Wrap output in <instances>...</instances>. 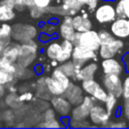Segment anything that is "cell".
I'll list each match as a JSON object with an SVG mask.
<instances>
[{
	"mask_svg": "<svg viewBox=\"0 0 129 129\" xmlns=\"http://www.w3.org/2000/svg\"><path fill=\"white\" fill-rule=\"evenodd\" d=\"M37 48H38L37 43L33 39L19 43L18 56L15 63L22 68L30 67L36 58Z\"/></svg>",
	"mask_w": 129,
	"mask_h": 129,
	"instance_id": "6da1fadb",
	"label": "cell"
},
{
	"mask_svg": "<svg viewBox=\"0 0 129 129\" xmlns=\"http://www.w3.org/2000/svg\"><path fill=\"white\" fill-rule=\"evenodd\" d=\"M74 45H81L92 50L98 51L100 47V39L98 32L94 29H89L87 31L78 32L76 31L72 39Z\"/></svg>",
	"mask_w": 129,
	"mask_h": 129,
	"instance_id": "7a4b0ae2",
	"label": "cell"
},
{
	"mask_svg": "<svg viewBox=\"0 0 129 129\" xmlns=\"http://www.w3.org/2000/svg\"><path fill=\"white\" fill-rule=\"evenodd\" d=\"M37 35V29L35 26L27 23H15L12 25L11 39L21 43L30 39H34Z\"/></svg>",
	"mask_w": 129,
	"mask_h": 129,
	"instance_id": "3957f363",
	"label": "cell"
},
{
	"mask_svg": "<svg viewBox=\"0 0 129 129\" xmlns=\"http://www.w3.org/2000/svg\"><path fill=\"white\" fill-rule=\"evenodd\" d=\"M71 58L75 63V67L78 72V70L88 61L97 59V51L81 45H74Z\"/></svg>",
	"mask_w": 129,
	"mask_h": 129,
	"instance_id": "277c9868",
	"label": "cell"
},
{
	"mask_svg": "<svg viewBox=\"0 0 129 129\" xmlns=\"http://www.w3.org/2000/svg\"><path fill=\"white\" fill-rule=\"evenodd\" d=\"M93 12L95 19L101 24L111 23L117 17L115 7L110 2H103L102 4L98 5Z\"/></svg>",
	"mask_w": 129,
	"mask_h": 129,
	"instance_id": "5b68a950",
	"label": "cell"
},
{
	"mask_svg": "<svg viewBox=\"0 0 129 129\" xmlns=\"http://www.w3.org/2000/svg\"><path fill=\"white\" fill-rule=\"evenodd\" d=\"M95 99L88 95V96H84L83 101L76 105L74 108H72L71 111V119H75V120H87L89 118V113L91 108L94 106L95 104Z\"/></svg>",
	"mask_w": 129,
	"mask_h": 129,
	"instance_id": "8992f818",
	"label": "cell"
},
{
	"mask_svg": "<svg viewBox=\"0 0 129 129\" xmlns=\"http://www.w3.org/2000/svg\"><path fill=\"white\" fill-rule=\"evenodd\" d=\"M123 47H124V41L120 38L114 37L113 39L100 44V47L98 49L99 56L102 57V59L115 57L117 53L123 49Z\"/></svg>",
	"mask_w": 129,
	"mask_h": 129,
	"instance_id": "52a82bcc",
	"label": "cell"
},
{
	"mask_svg": "<svg viewBox=\"0 0 129 129\" xmlns=\"http://www.w3.org/2000/svg\"><path fill=\"white\" fill-rule=\"evenodd\" d=\"M103 88L108 94H112L117 98L122 97V79L121 76L115 74L104 75L102 79Z\"/></svg>",
	"mask_w": 129,
	"mask_h": 129,
	"instance_id": "ba28073f",
	"label": "cell"
},
{
	"mask_svg": "<svg viewBox=\"0 0 129 129\" xmlns=\"http://www.w3.org/2000/svg\"><path fill=\"white\" fill-rule=\"evenodd\" d=\"M82 89L85 93L92 96L96 101L99 102H104L108 94L105 91V89L95 79L82 81Z\"/></svg>",
	"mask_w": 129,
	"mask_h": 129,
	"instance_id": "9c48e42d",
	"label": "cell"
},
{
	"mask_svg": "<svg viewBox=\"0 0 129 129\" xmlns=\"http://www.w3.org/2000/svg\"><path fill=\"white\" fill-rule=\"evenodd\" d=\"M110 117L111 116L108 114L105 107L97 104H94V106L91 108L89 113V118L91 123H93L94 126H99V127H106L110 121Z\"/></svg>",
	"mask_w": 129,
	"mask_h": 129,
	"instance_id": "30bf717a",
	"label": "cell"
},
{
	"mask_svg": "<svg viewBox=\"0 0 129 129\" xmlns=\"http://www.w3.org/2000/svg\"><path fill=\"white\" fill-rule=\"evenodd\" d=\"M110 32L116 38L125 39L129 37V19L126 17H116L111 22Z\"/></svg>",
	"mask_w": 129,
	"mask_h": 129,
	"instance_id": "8fae6325",
	"label": "cell"
},
{
	"mask_svg": "<svg viewBox=\"0 0 129 129\" xmlns=\"http://www.w3.org/2000/svg\"><path fill=\"white\" fill-rule=\"evenodd\" d=\"M101 68L104 75L109 74H115V75H123L125 69L123 61H120L119 59L115 57H109V58H103L101 62Z\"/></svg>",
	"mask_w": 129,
	"mask_h": 129,
	"instance_id": "7c38bea8",
	"label": "cell"
},
{
	"mask_svg": "<svg viewBox=\"0 0 129 129\" xmlns=\"http://www.w3.org/2000/svg\"><path fill=\"white\" fill-rule=\"evenodd\" d=\"M50 104L54 110L60 117L62 116H70L73 105L63 97V96H53L50 100Z\"/></svg>",
	"mask_w": 129,
	"mask_h": 129,
	"instance_id": "4fadbf2b",
	"label": "cell"
},
{
	"mask_svg": "<svg viewBox=\"0 0 129 129\" xmlns=\"http://www.w3.org/2000/svg\"><path fill=\"white\" fill-rule=\"evenodd\" d=\"M81 14H75L72 16V21H73V26L76 31L82 32V31H87L89 29L93 28V23L91 19L89 18V15L83 8L80 10Z\"/></svg>",
	"mask_w": 129,
	"mask_h": 129,
	"instance_id": "5bb4252c",
	"label": "cell"
},
{
	"mask_svg": "<svg viewBox=\"0 0 129 129\" xmlns=\"http://www.w3.org/2000/svg\"><path fill=\"white\" fill-rule=\"evenodd\" d=\"M61 96H63L73 106H76L83 101V89L77 84L71 82Z\"/></svg>",
	"mask_w": 129,
	"mask_h": 129,
	"instance_id": "9a60e30c",
	"label": "cell"
},
{
	"mask_svg": "<svg viewBox=\"0 0 129 129\" xmlns=\"http://www.w3.org/2000/svg\"><path fill=\"white\" fill-rule=\"evenodd\" d=\"M98 72V64L96 62L88 61L81 67L75 75V81H87L94 79L95 74Z\"/></svg>",
	"mask_w": 129,
	"mask_h": 129,
	"instance_id": "2e32d148",
	"label": "cell"
},
{
	"mask_svg": "<svg viewBox=\"0 0 129 129\" xmlns=\"http://www.w3.org/2000/svg\"><path fill=\"white\" fill-rule=\"evenodd\" d=\"M75 32H76V30L73 26L72 16H70V15L63 16V18L59 24V34L62 37V39H68V40L72 41Z\"/></svg>",
	"mask_w": 129,
	"mask_h": 129,
	"instance_id": "e0dca14e",
	"label": "cell"
},
{
	"mask_svg": "<svg viewBox=\"0 0 129 129\" xmlns=\"http://www.w3.org/2000/svg\"><path fill=\"white\" fill-rule=\"evenodd\" d=\"M18 50H19V43L14 41V42H9L2 50V54L1 57H3L4 59L8 60L9 62L15 63L17 56H18Z\"/></svg>",
	"mask_w": 129,
	"mask_h": 129,
	"instance_id": "ac0fdd59",
	"label": "cell"
},
{
	"mask_svg": "<svg viewBox=\"0 0 129 129\" xmlns=\"http://www.w3.org/2000/svg\"><path fill=\"white\" fill-rule=\"evenodd\" d=\"M73 47H74V44L71 40L63 39L60 42V52L56 58V61L57 62H63L66 60L71 59Z\"/></svg>",
	"mask_w": 129,
	"mask_h": 129,
	"instance_id": "d6986e66",
	"label": "cell"
},
{
	"mask_svg": "<svg viewBox=\"0 0 129 129\" xmlns=\"http://www.w3.org/2000/svg\"><path fill=\"white\" fill-rule=\"evenodd\" d=\"M44 83H45V86L51 96H60L66 91V89L51 77L44 78Z\"/></svg>",
	"mask_w": 129,
	"mask_h": 129,
	"instance_id": "ffe728a7",
	"label": "cell"
},
{
	"mask_svg": "<svg viewBox=\"0 0 129 129\" xmlns=\"http://www.w3.org/2000/svg\"><path fill=\"white\" fill-rule=\"evenodd\" d=\"M66 76H68L70 79H74L75 75L77 73V69L75 67V63L73 60H66L63 62H60V66L57 67Z\"/></svg>",
	"mask_w": 129,
	"mask_h": 129,
	"instance_id": "44dd1931",
	"label": "cell"
},
{
	"mask_svg": "<svg viewBox=\"0 0 129 129\" xmlns=\"http://www.w3.org/2000/svg\"><path fill=\"white\" fill-rule=\"evenodd\" d=\"M45 52H46V55L49 59L51 60H56L59 52H60V42L58 41H51L46 49H45Z\"/></svg>",
	"mask_w": 129,
	"mask_h": 129,
	"instance_id": "7402d4cb",
	"label": "cell"
},
{
	"mask_svg": "<svg viewBox=\"0 0 129 129\" xmlns=\"http://www.w3.org/2000/svg\"><path fill=\"white\" fill-rule=\"evenodd\" d=\"M16 16L15 10L0 4V22H9Z\"/></svg>",
	"mask_w": 129,
	"mask_h": 129,
	"instance_id": "603a6c76",
	"label": "cell"
},
{
	"mask_svg": "<svg viewBox=\"0 0 129 129\" xmlns=\"http://www.w3.org/2000/svg\"><path fill=\"white\" fill-rule=\"evenodd\" d=\"M51 78H53L55 81H57L64 89H67L68 88V86H69V84L71 83V79L68 77V76H66L57 67L52 71V73H51V76H50Z\"/></svg>",
	"mask_w": 129,
	"mask_h": 129,
	"instance_id": "cb8c5ba5",
	"label": "cell"
},
{
	"mask_svg": "<svg viewBox=\"0 0 129 129\" xmlns=\"http://www.w3.org/2000/svg\"><path fill=\"white\" fill-rule=\"evenodd\" d=\"M117 100L118 98L115 97L112 94H107V97L105 99V101L103 102L105 104V109L108 112V114L110 116H112L115 112H116V107H117Z\"/></svg>",
	"mask_w": 129,
	"mask_h": 129,
	"instance_id": "d4e9b609",
	"label": "cell"
},
{
	"mask_svg": "<svg viewBox=\"0 0 129 129\" xmlns=\"http://www.w3.org/2000/svg\"><path fill=\"white\" fill-rule=\"evenodd\" d=\"M114 7L117 17H126L129 12V0H117Z\"/></svg>",
	"mask_w": 129,
	"mask_h": 129,
	"instance_id": "484cf974",
	"label": "cell"
},
{
	"mask_svg": "<svg viewBox=\"0 0 129 129\" xmlns=\"http://www.w3.org/2000/svg\"><path fill=\"white\" fill-rule=\"evenodd\" d=\"M16 77L14 74L8 73L0 69V85L1 86H11L16 82Z\"/></svg>",
	"mask_w": 129,
	"mask_h": 129,
	"instance_id": "4316f807",
	"label": "cell"
},
{
	"mask_svg": "<svg viewBox=\"0 0 129 129\" xmlns=\"http://www.w3.org/2000/svg\"><path fill=\"white\" fill-rule=\"evenodd\" d=\"M14 2V10L18 12H22L25 9H28L34 5L33 0H13Z\"/></svg>",
	"mask_w": 129,
	"mask_h": 129,
	"instance_id": "83f0119b",
	"label": "cell"
},
{
	"mask_svg": "<svg viewBox=\"0 0 129 129\" xmlns=\"http://www.w3.org/2000/svg\"><path fill=\"white\" fill-rule=\"evenodd\" d=\"M5 102L8 106L13 107V108H18L21 105V101L19 100V96H17L15 93H10L6 97Z\"/></svg>",
	"mask_w": 129,
	"mask_h": 129,
	"instance_id": "f1b7e54d",
	"label": "cell"
},
{
	"mask_svg": "<svg viewBox=\"0 0 129 129\" xmlns=\"http://www.w3.org/2000/svg\"><path fill=\"white\" fill-rule=\"evenodd\" d=\"M61 4L69 9H72L76 12H79L84 6L78 0H61Z\"/></svg>",
	"mask_w": 129,
	"mask_h": 129,
	"instance_id": "f546056e",
	"label": "cell"
},
{
	"mask_svg": "<svg viewBox=\"0 0 129 129\" xmlns=\"http://www.w3.org/2000/svg\"><path fill=\"white\" fill-rule=\"evenodd\" d=\"M12 25L7 22H1L0 24V38H11Z\"/></svg>",
	"mask_w": 129,
	"mask_h": 129,
	"instance_id": "4dcf8cb0",
	"label": "cell"
},
{
	"mask_svg": "<svg viewBox=\"0 0 129 129\" xmlns=\"http://www.w3.org/2000/svg\"><path fill=\"white\" fill-rule=\"evenodd\" d=\"M0 69L6 71V72H8V73L15 74V71H16V63L9 62L8 60L4 59L3 57H0Z\"/></svg>",
	"mask_w": 129,
	"mask_h": 129,
	"instance_id": "1f68e13d",
	"label": "cell"
},
{
	"mask_svg": "<svg viewBox=\"0 0 129 129\" xmlns=\"http://www.w3.org/2000/svg\"><path fill=\"white\" fill-rule=\"evenodd\" d=\"M28 10H29V14H30L31 18H33V19H38V18L42 17L43 14L45 13L44 12V8H40V7H37L35 5H33L32 7L28 8Z\"/></svg>",
	"mask_w": 129,
	"mask_h": 129,
	"instance_id": "d6a6232c",
	"label": "cell"
},
{
	"mask_svg": "<svg viewBox=\"0 0 129 129\" xmlns=\"http://www.w3.org/2000/svg\"><path fill=\"white\" fill-rule=\"evenodd\" d=\"M122 97L124 99L129 98V72L122 80Z\"/></svg>",
	"mask_w": 129,
	"mask_h": 129,
	"instance_id": "836d02e7",
	"label": "cell"
},
{
	"mask_svg": "<svg viewBox=\"0 0 129 129\" xmlns=\"http://www.w3.org/2000/svg\"><path fill=\"white\" fill-rule=\"evenodd\" d=\"M37 127H44V128H59V127H63L61 123H59L58 120L53 119L50 121H42V123L38 124Z\"/></svg>",
	"mask_w": 129,
	"mask_h": 129,
	"instance_id": "e575fe53",
	"label": "cell"
},
{
	"mask_svg": "<svg viewBox=\"0 0 129 129\" xmlns=\"http://www.w3.org/2000/svg\"><path fill=\"white\" fill-rule=\"evenodd\" d=\"M69 126L71 127H89L90 124L88 123L87 120H75V119H70Z\"/></svg>",
	"mask_w": 129,
	"mask_h": 129,
	"instance_id": "d590c367",
	"label": "cell"
},
{
	"mask_svg": "<svg viewBox=\"0 0 129 129\" xmlns=\"http://www.w3.org/2000/svg\"><path fill=\"white\" fill-rule=\"evenodd\" d=\"M122 113L126 119V122L129 123V98L124 99V104L122 106Z\"/></svg>",
	"mask_w": 129,
	"mask_h": 129,
	"instance_id": "8d00e7d4",
	"label": "cell"
},
{
	"mask_svg": "<svg viewBox=\"0 0 129 129\" xmlns=\"http://www.w3.org/2000/svg\"><path fill=\"white\" fill-rule=\"evenodd\" d=\"M101 0H87L85 6H87V9L89 12H93L95 10V8L99 5Z\"/></svg>",
	"mask_w": 129,
	"mask_h": 129,
	"instance_id": "74e56055",
	"label": "cell"
},
{
	"mask_svg": "<svg viewBox=\"0 0 129 129\" xmlns=\"http://www.w3.org/2000/svg\"><path fill=\"white\" fill-rule=\"evenodd\" d=\"M55 119V112L53 109H46L43 114V121H50Z\"/></svg>",
	"mask_w": 129,
	"mask_h": 129,
	"instance_id": "f35d334b",
	"label": "cell"
},
{
	"mask_svg": "<svg viewBox=\"0 0 129 129\" xmlns=\"http://www.w3.org/2000/svg\"><path fill=\"white\" fill-rule=\"evenodd\" d=\"M115 122H116V123H110V121H109V123L107 124L106 127L122 128V127H128V126H129V124H127L126 121H124V120H118V121H115Z\"/></svg>",
	"mask_w": 129,
	"mask_h": 129,
	"instance_id": "ab89813d",
	"label": "cell"
},
{
	"mask_svg": "<svg viewBox=\"0 0 129 129\" xmlns=\"http://www.w3.org/2000/svg\"><path fill=\"white\" fill-rule=\"evenodd\" d=\"M51 1L52 0H33L34 5L37 7H40V8H46L47 6L50 5Z\"/></svg>",
	"mask_w": 129,
	"mask_h": 129,
	"instance_id": "60d3db41",
	"label": "cell"
},
{
	"mask_svg": "<svg viewBox=\"0 0 129 129\" xmlns=\"http://www.w3.org/2000/svg\"><path fill=\"white\" fill-rule=\"evenodd\" d=\"M0 4L14 9V2H13V0H0Z\"/></svg>",
	"mask_w": 129,
	"mask_h": 129,
	"instance_id": "b9f144b4",
	"label": "cell"
},
{
	"mask_svg": "<svg viewBox=\"0 0 129 129\" xmlns=\"http://www.w3.org/2000/svg\"><path fill=\"white\" fill-rule=\"evenodd\" d=\"M51 38H52V37H51L49 34L45 33V32H42V33H40V35H39V40L42 41V42L48 41V40H50Z\"/></svg>",
	"mask_w": 129,
	"mask_h": 129,
	"instance_id": "7bdbcfd3",
	"label": "cell"
},
{
	"mask_svg": "<svg viewBox=\"0 0 129 129\" xmlns=\"http://www.w3.org/2000/svg\"><path fill=\"white\" fill-rule=\"evenodd\" d=\"M31 97H32V94L26 92V93H24V94H22V95L19 96V100H20L21 102H23V101H28V100L31 99Z\"/></svg>",
	"mask_w": 129,
	"mask_h": 129,
	"instance_id": "ee69618b",
	"label": "cell"
},
{
	"mask_svg": "<svg viewBox=\"0 0 129 129\" xmlns=\"http://www.w3.org/2000/svg\"><path fill=\"white\" fill-rule=\"evenodd\" d=\"M122 61H123L124 66H125V68H126V71L129 72V52L124 54V56L122 58Z\"/></svg>",
	"mask_w": 129,
	"mask_h": 129,
	"instance_id": "f6af8a7d",
	"label": "cell"
},
{
	"mask_svg": "<svg viewBox=\"0 0 129 129\" xmlns=\"http://www.w3.org/2000/svg\"><path fill=\"white\" fill-rule=\"evenodd\" d=\"M34 73H35L36 75H41V74L43 73L42 67H41L40 64H35V66H34Z\"/></svg>",
	"mask_w": 129,
	"mask_h": 129,
	"instance_id": "bcb514c9",
	"label": "cell"
},
{
	"mask_svg": "<svg viewBox=\"0 0 129 129\" xmlns=\"http://www.w3.org/2000/svg\"><path fill=\"white\" fill-rule=\"evenodd\" d=\"M126 18H128V19H129V12L127 13V15H126Z\"/></svg>",
	"mask_w": 129,
	"mask_h": 129,
	"instance_id": "7dc6e473",
	"label": "cell"
},
{
	"mask_svg": "<svg viewBox=\"0 0 129 129\" xmlns=\"http://www.w3.org/2000/svg\"><path fill=\"white\" fill-rule=\"evenodd\" d=\"M55 1H57V0H55Z\"/></svg>",
	"mask_w": 129,
	"mask_h": 129,
	"instance_id": "c3c4849f",
	"label": "cell"
}]
</instances>
